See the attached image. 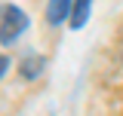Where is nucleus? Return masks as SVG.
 <instances>
[{
	"mask_svg": "<svg viewBox=\"0 0 123 116\" xmlns=\"http://www.w3.org/2000/svg\"><path fill=\"white\" fill-rule=\"evenodd\" d=\"M89 9H92V0H74V9H71V28L80 31L89 18Z\"/></svg>",
	"mask_w": 123,
	"mask_h": 116,
	"instance_id": "obj_3",
	"label": "nucleus"
},
{
	"mask_svg": "<svg viewBox=\"0 0 123 116\" xmlns=\"http://www.w3.org/2000/svg\"><path fill=\"white\" fill-rule=\"evenodd\" d=\"M6 67H9V61H6V58L0 55V76H3V73H6Z\"/></svg>",
	"mask_w": 123,
	"mask_h": 116,
	"instance_id": "obj_5",
	"label": "nucleus"
},
{
	"mask_svg": "<svg viewBox=\"0 0 123 116\" xmlns=\"http://www.w3.org/2000/svg\"><path fill=\"white\" fill-rule=\"evenodd\" d=\"M25 28H28V15L22 12L18 6H3L0 9V43L3 46L15 43Z\"/></svg>",
	"mask_w": 123,
	"mask_h": 116,
	"instance_id": "obj_1",
	"label": "nucleus"
},
{
	"mask_svg": "<svg viewBox=\"0 0 123 116\" xmlns=\"http://www.w3.org/2000/svg\"><path fill=\"white\" fill-rule=\"evenodd\" d=\"M71 9H74V0H49V6H46L49 25H62L65 18H71Z\"/></svg>",
	"mask_w": 123,
	"mask_h": 116,
	"instance_id": "obj_2",
	"label": "nucleus"
},
{
	"mask_svg": "<svg viewBox=\"0 0 123 116\" xmlns=\"http://www.w3.org/2000/svg\"><path fill=\"white\" fill-rule=\"evenodd\" d=\"M18 70H22V76H25V79H37V73L43 70V58L28 55L25 61H22V67H18Z\"/></svg>",
	"mask_w": 123,
	"mask_h": 116,
	"instance_id": "obj_4",
	"label": "nucleus"
}]
</instances>
